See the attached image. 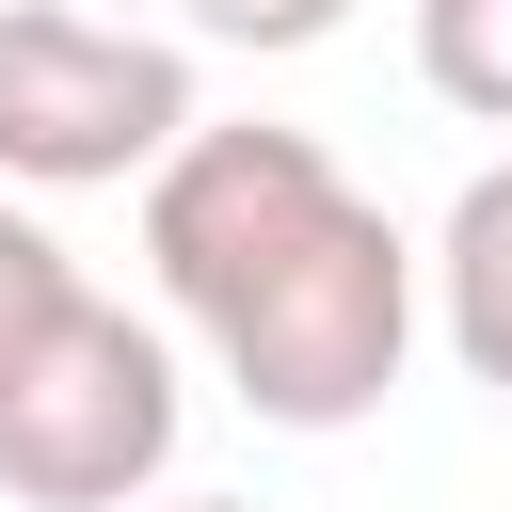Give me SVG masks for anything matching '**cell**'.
Here are the masks:
<instances>
[{
	"instance_id": "obj_1",
	"label": "cell",
	"mask_w": 512,
	"mask_h": 512,
	"mask_svg": "<svg viewBox=\"0 0 512 512\" xmlns=\"http://www.w3.org/2000/svg\"><path fill=\"white\" fill-rule=\"evenodd\" d=\"M144 272L272 432H368L416 352V240L336 176L320 128H208L144 176Z\"/></svg>"
},
{
	"instance_id": "obj_2",
	"label": "cell",
	"mask_w": 512,
	"mask_h": 512,
	"mask_svg": "<svg viewBox=\"0 0 512 512\" xmlns=\"http://www.w3.org/2000/svg\"><path fill=\"white\" fill-rule=\"evenodd\" d=\"M176 352L160 320L64 288L32 320V352H0V496L16 512H128L160 464H176Z\"/></svg>"
},
{
	"instance_id": "obj_3",
	"label": "cell",
	"mask_w": 512,
	"mask_h": 512,
	"mask_svg": "<svg viewBox=\"0 0 512 512\" xmlns=\"http://www.w3.org/2000/svg\"><path fill=\"white\" fill-rule=\"evenodd\" d=\"M176 144H192V48L176 32L0 0V176L16 192H128Z\"/></svg>"
},
{
	"instance_id": "obj_4",
	"label": "cell",
	"mask_w": 512,
	"mask_h": 512,
	"mask_svg": "<svg viewBox=\"0 0 512 512\" xmlns=\"http://www.w3.org/2000/svg\"><path fill=\"white\" fill-rule=\"evenodd\" d=\"M432 320L464 352V384L512 400V160L448 192V240H432Z\"/></svg>"
},
{
	"instance_id": "obj_5",
	"label": "cell",
	"mask_w": 512,
	"mask_h": 512,
	"mask_svg": "<svg viewBox=\"0 0 512 512\" xmlns=\"http://www.w3.org/2000/svg\"><path fill=\"white\" fill-rule=\"evenodd\" d=\"M416 80L480 128H512V0H416Z\"/></svg>"
},
{
	"instance_id": "obj_6",
	"label": "cell",
	"mask_w": 512,
	"mask_h": 512,
	"mask_svg": "<svg viewBox=\"0 0 512 512\" xmlns=\"http://www.w3.org/2000/svg\"><path fill=\"white\" fill-rule=\"evenodd\" d=\"M64 288H80V272H64V240H48L32 208H0V352H32V320H48Z\"/></svg>"
},
{
	"instance_id": "obj_7",
	"label": "cell",
	"mask_w": 512,
	"mask_h": 512,
	"mask_svg": "<svg viewBox=\"0 0 512 512\" xmlns=\"http://www.w3.org/2000/svg\"><path fill=\"white\" fill-rule=\"evenodd\" d=\"M176 16H192L208 48H256V64H288V48H320L352 0H176Z\"/></svg>"
},
{
	"instance_id": "obj_8",
	"label": "cell",
	"mask_w": 512,
	"mask_h": 512,
	"mask_svg": "<svg viewBox=\"0 0 512 512\" xmlns=\"http://www.w3.org/2000/svg\"><path fill=\"white\" fill-rule=\"evenodd\" d=\"M176 512H256V496H176Z\"/></svg>"
}]
</instances>
